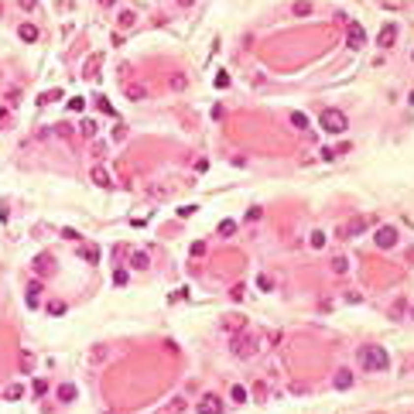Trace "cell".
<instances>
[{
  "label": "cell",
  "instance_id": "1",
  "mask_svg": "<svg viewBox=\"0 0 414 414\" xmlns=\"http://www.w3.org/2000/svg\"><path fill=\"white\" fill-rule=\"evenodd\" d=\"M356 363H359L366 373H383V370L390 366V356H387V349H383V346H359Z\"/></svg>",
  "mask_w": 414,
  "mask_h": 414
},
{
  "label": "cell",
  "instance_id": "2",
  "mask_svg": "<svg viewBox=\"0 0 414 414\" xmlns=\"http://www.w3.org/2000/svg\"><path fill=\"white\" fill-rule=\"evenodd\" d=\"M229 346H233V356H240V359H254L257 349H260V346H257V336L247 332V329L236 332V336H229Z\"/></svg>",
  "mask_w": 414,
  "mask_h": 414
},
{
  "label": "cell",
  "instance_id": "3",
  "mask_svg": "<svg viewBox=\"0 0 414 414\" xmlns=\"http://www.w3.org/2000/svg\"><path fill=\"white\" fill-rule=\"evenodd\" d=\"M318 127H322L325 134H346V127H349V117H346L343 110L329 106V110H322V117H318Z\"/></svg>",
  "mask_w": 414,
  "mask_h": 414
},
{
  "label": "cell",
  "instance_id": "4",
  "mask_svg": "<svg viewBox=\"0 0 414 414\" xmlns=\"http://www.w3.org/2000/svg\"><path fill=\"white\" fill-rule=\"evenodd\" d=\"M373 243H377L380 250H390V247L397 243V229H394V226H380V229L373 233Z\"/></svg>",
  "mask_w": 414,
  "mask_h": 414
},
{
  "label": "cell",
  "instance_id": "5",
  "mask_svg": "<svg viewBox=\"0 0 414 414\" xmlns=\"http://www.w3.org/2000/svg\"><path fill=\"white\" fill-rule=\"evenodd\" d=\"M363 229H366V219H363V216H356V219H349V223L339 226V240H352V236H359Z\"/></svg>",
  "mask_w": 414,
  "mask_h": 414
},
{
  "label": "cell",
  "instance_id": "6",
  "mask_svg": "<svg viewBox=\"0 0 414 414\" xmlns=\"http://www.w3.org/2000/svg\"><path fill=\"white\" fill-rule=\"evenodd\" d=\"M394 41H397V24H394V21H387V24L380 28V34H377V45H380V48H390Z\"/></svg>",
  "mask_w": 414,
  "mask_h": 414
},
{
  "label": "cell",
  "instance_id": "7",
  "mask_svg": "<svg viewBox=\"0 0 414 414\" xmlns=\"http://www.w3.org/2000/svg\"><path fill=\"white\" fill-rule=\"evenodd\" d=\"M346 45H349V48H363V45H366V31H363V24H349V31H346Z\"/></svg>",
  "mask_w": 414,
  "mask_h": 414
},
{
  "label": "cell",
  "instance_id": "8",
  "mask_svg": "<svg viewBox=\"0 0 414 414\" xmlns=\"http://www.w3.org/2000/svg\"><path fill=\"white\" fill-rule=\"evenodd\" d=\"M89 182L99 185V189H110V185H113V178H110V171H106L103 164H93V168H89Z\"/></svg>",
  "mask_w": 414,
  "mask_h": 414
},
{
  "label": "cell",
  "instance_id": "9",
  "mask_svg": "<svg viewBox=\"0 0 414 414\" xmlns=\"http://www.w3.org/2000/svg\"><path fill=\"white\" fill-rule=\"evenodd\" d=\"M195 411H199V414H223V404H219L216 394H206V397L195 404Z\"/></svg>",
  "mask_w": 414,
  "mask_h": 414
},
{
  "label": "cell",
  "instance_id": "10",
  "mask_svg": "<svg viewBox=\"0 0 414 414\" xmlns=\"http://www.w3.org/2000/svg\"><path fill=\"white\" fill-rule=\"evenodd\" d=\"M243 329H247V318H243V315H236V312H233V315H226V318H223V332L236 336V332H243Z\"/></svg>",
  "mask_w": 414,
  "mask_h": 414
},
{
  "label": "cell",
  "instance_id": "11",
  "mask_svg": "<svg viewBox=\"0 0 414 414\" xmlns=\"http://www.w3.org/2000/svg\"><path fill=\"white\" fill-rule=\"evenodd\" d=\"M99 65H103V55L96 52V55H89V59H86V65H82V75H86V79H96V75H99Z\"/></svg>",
  "mask_w": 414,
  "mask_h": 414
},
{
  "label": "cell",
  "instance_id": "12",
  "mask_svg": "<svg viewBox=\"0 0 414 414\" xmlns=\"http://www.w3.org/2000/svg\"><path fill=\"white\" fill-rule=\"evenodd\" d=\"M185 408H189V401H185V397H171V401H168L158 414H185Z\"/></svg>",
  "mask_w": 414,
  "mask_h": 414
},
{
  "label": "cell",
  "instance_id": "13",
  "mask_svg": "<svg viewBox=\"0 0 414 414\" xmlns=\"http://www.w3.org/2000/svg\"><path fill=\"white\" fill-rule=\"evenodd\" d=\"M352 380H356V377H352V370H336V377H332V383H336L339 390H349V387H352Z\"/></svg>",
  "mask_w": 414,
  "mask_h": 414
},
{
  "label": "cell",
  "instance_id": "14",
  "mask_svg": "<svg viewBox=\"0 0 414 414\" xmlns=\"http://www.w3.org/2000/svg\"><path fill=\"white\" fill-rule=\"evenodd\" d=\"M55 397H59L62 404H72V401L79 397V390H75V383H62V387L55 390Z\"/></svg>",
  "mask_w": 414,
  "mask_h": 414
},
{
  "label": "cell",
  "instance_id": "15",
  "mask_svg": "<svg viewBox=\"0 0 414 414\" xmlns=\"http://www.w3.org/2000/svg\"><path fill=\"white\" fill-rule=\"evenodd\" d=\"M229 401H236V404H247V401H250V390H247L243 383H233V390H229Z\"/></svg>",
  "mask_w": 414,
  "mask_h": 414
},
{
  "label": "cell",
  "instance_id": "16",
  "mask_svg": "<svg viewBox=\"0 0 414 414\" xmlns=\"http://www.w3.org/2000/svg\"><path fill=\"white\" fill-rule=\"evenodd\" d=\"M17 34H21V41H38V28H34V24H28V21L17 28Z\"/></svg>",
  "mask_w": 414,
  "mask_h": 414
},
{
  "label": "cell",
  "instance_id": "17",
  "mask_svg": "<svg viewBox=\"0 0 414 414\" xmlns=\"http://www.w3.org/2000/svg\"><path fill=\"white\" fill-rule=\"evenodd\" d=\"M130 267H134V271H147V267H151L147 254H137V250H134V254H130Z\"/></svg>",
  "mask_w": 414,
  "mask_h": 414
},
{
  "label": "cell",
  "instance_id": "18",
  "mask_svg": "<svg viewBox=\"0 0 414 414\" xmlns=\"http://www.w3.org/2000/svg\"><path fill=\"white\" fill-rule=\"evenodd\" d=\"M82 257H86V264H99V247H96V243H86V247H82Z\"/></svg>",
  "mask_w": 414,
  "mask_h": 414
},
{
  "label": "cell",
  "instance_id": "19",
  "mask_svg": "<svg viewBox=\"0 0 414 414\" xmlns=\"http://www.w3.org/2000/svg\"><path fill=\"white\" fill-rule=\"evenodd\" d=\"M168 86H171V89L178 93V89H185V86H189V75H185V72H175V75L168 79Z\"/></svg>",
  "mask_w": 414,
  "mask_h": 414
},
{
  "label": "cell",
  "instance_id": "20",
  "mask_svg": "<svg viewBox=\"0 0 414 414\" xmlns=\"http://www.w3.org/2000/svg\"><path fill=\"white\" fill-rule=\"evenodd\" d=\"M38 294H41V281H28V305H38Z\"/></svg>",
  "mask_w": 414,
  "mask_h": 414
},
{
  "label": "cell",
  "instance_id": "21",
  "mask_svg": "<svg viewBox=\"0 0 414 414\" xmlns=\"http://www.w3.org/2000/svg\"><path fill=\"white\" fill-rule=\"evenodd\" d=\"M250 394H254V401H257V404H264V401H267V383H264V380H257Z\"/></svg>",
  "mask_w": 414,
  "mask_h": 414
},
{
  "label": "cell",
  "instance_id": "22",
  "mask_svg": "<svg viewBox=\"0 0 414 414\" xmlns=\"http://www.w3.org/2000/svg\"><path fill=\"white\" fill-rule=\"evenodd\" d=\"M134 21H137V17H134V10H124V14L117 17V24H120V31H127V28H134Z\"/></svg>",
  "mask_w": 414,
  "mask_h": 414
},
{
  "label": "cell",
  "instance_id": "23",
  "mask_svg": "<svg viewBox=\"0 0 414 414\" xmlns=\"http://www.w3.org/2000/svg\"><path fill=\"white\" fill-rule=\"evenodd\" d=\"M79 134H82V137H96V120H82V124H79Z\"/></svg>",
  "mask_w": 414,
  "mask_h": 414
},
{
  "label": "cell",
  "instance_id": "24",
  "mask_svg": "<svg viewBox=\"0 0 414 414\" xmlns=\"http://www.w3.org/2000/svg\"><path fill=\"white\" fill-rule=\"evenodd\" d=\"M349 271V260L346 257H332V274H346Z\"/></svg>",
  "mask_w": 414,
  "mask_h": 414
},
{
  "label": "cell",
  "instance_id": "25",
  "mask_svg": "<svg viewBox=\"0 0 414 414\" xmlns=\"http://www.w3.org/2000/svg\"><path fill=\"white\" fill-rule=\"evenodd\" d=\"M291 127H298V130H305V127H308V117L294 110V113H291Z\"/></svg>",
  "mask_w": 414,
  "mask_h": 414
},
{
  "label": "cell",
  "instance_id": "26",
  "mask_svg": "<svg viewBox=\"0 0 414 414\" xmlns=\"http://www.w3.org/2000/svg\"><path fill=\"white\" fill-rule=\"evenodd\" d=\"M233 233H236V223H233V219H223V223H219V236H233Z\"/></svg>",
  "mask_w": 414,
  "mask_h": 414
},
{
  "label": "cell",
  "instance_id": "27",
  "mask_svg": "<svg viewBox=\"0 0 414 414\" xmlns=\"http://www.w3.org/2000/svg\"><path fill=\"white\" fill-rule=\"evenodd\" d=\"M127 96L137 103V99H144V96H147V89H144V86H127Z\"/></svg>",
  "mask_w": 414,
  "mask_h": 414
},
{
  "label": "cell",
  "instance_id": "28",
  "mask_svg": "<svg viewBox=\"0 0 414 414\" xmlns=\"http://www.w3.org/2000/svg\"><path fill=\"white\" fill-rule=\"evenodd\" d=\"M308 243H312V247H315V250H322V247H325V233H322V229H315V233H312V240H308Z\"/></svg>",
  "mask_w": 414,
  "mask_h": 414
},
{
  "label": "cell",
  "instance_id": "29",
  "mask_svg": "<svg viewBox=\"0 0 414 414\" xmlns=\"http://www.w3.org/2000/svg\"><path fill=\"white\" fill-rule=\"evenodd\" d=\"M390 315H394V318H404V298H397V301L390 305Z\"/></svg>",
  "mask_w": 414,
  "mask_h": 414
},
{
  "label": "cell",
  "instance_id": "30",
  "mask_svg": "<svg viewBox=\"0 0 414 414\" xmlns=\"http://www.w3.org/2000/svg\"><path fill=\"white\" fill-rule=\"evenodd\" d=\"M21 394H24V387H17V383H14V387H7V390H3V397H7V401H17V397H21Z\"/></svg>",
  "mask_w": 414,
  "mask_h": 414
},
{
  "label": "cell",
  "instance_id": "31",
  "mask_svg": "<svg viewBox=\"0 0 414 414\" xmlns=\"http://www.w3.org/2000/svg\"><path fill=\"white\" fill-rule=\"evenodd\" d=\"M294 14H298V17H301V14H312V3H308V0H298V3H294Z\"/></svg>",
  "mask_w": 414,
  "mask_h": 414
},
{
  "label": "cell",
  "instance_id": "32",
  "mask_svg": "<svg viewBox=\"0 0 414 414\" xmlns=\"http://www.w3.org/2000/svg\"><path fill=\"white\" fill-rule=\"evenodd\" d=\"M34 271H38V274H45V271H48V257H45V254H41V257H34Z\"/></svg>",
  "mask_w": 414,
  "mask_h": 414
},
{
  "label": "cell",
  "instance_id": "33",
  "mask_svg": "<svg viewBox=\"0 0 414 414\" xmlns=\"http://www.w3.org/2000/svg\"><path fill=\"white\" fill-rule=\"evenodd\" d=\"M65 312V301H48V315H62Z\"/></svg>",
  "mask_w": 414,
  "mask_h": 414
},
{
  "label": "cell",
  "instance_id": "34",
  "mask_svg": "<svg viewBox=\"0 0 414 414\" xmlns=\"http://www.w3.org/2000/svg\"><path fill=\"white\" fill-rule=\"evenodd\" d=\"M52 99H62V93H59V89H55V93H41V99H38V103L45 106V103H52Z\"/></svg>",
  "mask_w": 414,
  "mask_h": 414
},
{
  "label": "cell",
  "instance_id": "35",
  "mask_svg": "<svg viewBox=\"0 0 414 414\" xmlns=\"http://www.w3.org/2000/svg\"><path fill=\"white\" fill-rule=\"evenodd\" d=\"M48 394V383L45 380H34V397H45Z\"/></svg>",
  "mask_w": 414,
  "mask_h": 414
},
{
  "label": "cell",
  "instance_id": "36",
  "mask_svg": "<svg viewBox=\"0 0 414 414\" xmlns=\"http://www.w3.org/2000/svg\"><path fill=\"white\" fill-rule=\"evenodd\" d=\"M257 287H260V291H271L274 284H271V277H267V274H260V277H257Z\"/></svg>",
  "mask_w": 414,
  "mask_h": 414
},
{
  "label": "cell",
  "instance_id": "37",
  "mask_svg": "<svg viewBox=\"0 0 414 414\" xmlns=\"http://www.w3.org/2000/svg\"><path fill=\"white\" fill-rule=\"evenodd\" d=\"M55 134H59V137H72V127L69 124H55Z\"/></svg>",
  "mask_w": 414,
  "mask_h": 414
},
{
  "label": "cell",
  "instance_id": "38",
  "mask_svg": "<svg viewBox=\"0 0 414 414\" xmlns=\"http://www.w3.org/2000/svg\"><path fill=\"white\" fill-rule=\"evenodd\" d=\"M127 134H130V130H127V127H124V124H120V127H117V130H113V140H117V144H120V140H127Z\"/></svg>",
  "mask_w": 414,
  "mask_h": 414
},
{
  "label": "cell",
  "instance_id": "39",
  "mask_svg": "<svg viewBox=\"0 0 414 414\" xmlns=\"http://www.w3.org/2000/svg\"><path fill=\"white\" fill-rule=\"evenodd\" d=\"M339 154H343V151H332V147H325V151H322V161H336Z\"/></svg>",
  "mask_w": 414,
  "mask_h": 414
},
{
  "label": "cell",
  "instance_id": "40",
  "mask_svg": "<svg viewBox=\"0 0 414 414\" xmlns=\"http://www.w3.org/2000/svg\"><path fill=\"white\" fill-rule=\"evenodd\" d=\"M216 86H219V89H226V86H229V75H226V72H219V75H216Z\"/></svg>",
  "mask_w": 414,
  "mask_h": 414
},
{
  "label": "cell",
  "instance_id": "41",
  "mask_svg": "<svg viewBox=\"0 0 414 414\" xmlns=\"http://www.w3.org/2000/svg\"><path fill=\"white\" fill-rule=\"evenodd\" d=\"M82 106H86V99H82V96H75V99H69V110H82Z\"/></svg>",
  "mask_w": 414,
  "mask_h": 414
},
{
  "label": "cell",
  "instance_id": "42",
  "mask_svg": "<svg viewBox=\"0 0 414 414\" xmlns=\"http://www.w3.org/2000/svg\"><path fill=\"white\" fill-rule=\"evenodd\" d=\"M192 212H195V206H182V209H178V216H182V219H189Z\"/></svg>",
  "mask_w": 414,
  "mask_h": 414
},
{
  "label": "cell",
  "instance_id": "43",
  "mask_svg": "<svg viewBox=\"0 0 414 414\" xmlns=\"http://www.w3.org/2000/svg\"><path fill=\"white\" fill-rule=\"evenodd\" d=\"M21 7H24V10H31V7H34V0H21Z\"/></svg>",
  "mask_w": 414,
  "mask_h": 414
},
{
  "label": "cell",
  "instance_id": "44",
  "mask_svg": "<svg viewBox=\"0 0 414 414\" xmlns=\"http://www.w3.org/2000/svg\"><path fill=\"white\" fill-rule=\"evenodd\" d=\"M408 264H414V247H411V250H408Z\"/></svg>",
  "mask_w": 414,
  "mask_h": 414
},
{
  "label": "cell",
  "instance_id": "45",
  "mask_svg": "<svg viewBox=\"0 0 414 414\" xmlns=\"http://www.w3.org/2000/svg\"><path fill=\"white\" fill-rule=\"evenodd\" d=\"M99 3H103V7H110V3H117V0H99Z\"/></svg>",
  "mask_w": 414,
  "mask_h": 414
},
{
  "label": "cell",
  "instance_id": "46",
  "mask_svg": "<svg viewBox=\"0 0 414 414\" xmlns=\"http://www.w3.org/2000/svg\"><path fill=\"white\" fill-rule=\"evenodd\" d=\"M408 315H411V318H414V305H411V312H408Z\"/></svg>",
  "mask_w": 414,
  "mask_h": 414
},
{
  "label": "cell",
  "instance_id": "47",
  "mask_svg": "<svg viewBox=\"0 0 414 414\" xmlns=\"http://www.w3.org/2000/svg\"><path fill=\"white\" fill-rule=\"evenodd\" d=\"M411 106H414V93H411Z\"/></svg>",
  "mask_w": 414,
  "mask_h": 414
},
{
  "label": "cell",
  "instance_id": "48",
  "mask_svg": "<svg viewBox=\"0 0 414 414\" xmlns=\"http://www.w3.org/2000/svg\"><path fill=\"white\" fill-rule=\"evenodd\" d=\"M411 59H414V55H411Z\"/></svg>",
  "mask_w": 414,
  "mask_h": 414
}]
</instances>
